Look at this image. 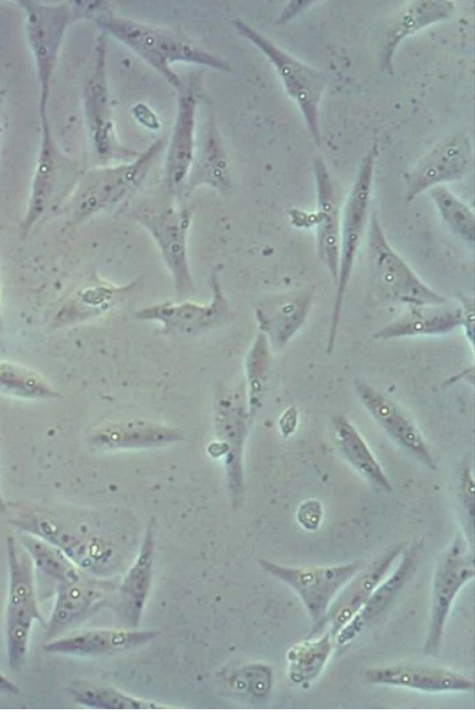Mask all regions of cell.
<instances>
[{"instance_id":"6da1fadb","label":"cell","mask_w":475,"mask_h":719,"mask_svg":"<svg viewBox=\"0 0 475 719\" xmlns=\"http://www.w3.org/2000/svg\"><path fill=\"white\" fill-rule=\"evenodd\" d=\"M9 522L59 547L83 572L113 579L127 568L130 534L109 518L73 508L12 503Z\"/></svg>"},{"instance_id":"4dcf8cb0","label":"cell","mask_w":475,"mask_h":719,"mask_svg":"<svg viewBox=\"0 0 475 719\" xmlns=\"http://www.w3.org/2000/svg\"><path fill=\"white\" fill-rule=\"evenodd\" d=\"M332 425L335 442L347 462L374 487L391 492L389 478L355 425L341 413L333 417Z\"/></svg>"},{"instance_id":"5bb4252c","label":"cell","mask_w":475,"mask_h":719,"mask_svg":"<svg viewBox=\"0 0 475 719\" xmlns=\"http://www.w3.org/2000/svg\"><path fill=\"white\" fill-rule=\"evenodd\" d=\"M211 299L164 300L145 306L135 312L142 322H154L167 335L197 336L221 327L233 315L232 307L215 271L210 276Z\"/></svg>"},{"instance_id":"d6a6232c","label":"cell","mask_w":475,"mask_h":719,"mask_svg":"<svg viewBox=\"0 0 475 719\" xmlns=\"http://www.w3.org/2000/svg\"><path fill=\"white\" fill-rule=\"evenodd\" d=\"M200 185L221 193H226L232 186L229 160L214 126L207 132L201 149L196 150L185 193Z\"/></svg>"},{"instance_id":"b9f144b4","label":"cell","mask_w":475,"mask_h":719,"mask_svg":"<svg viewBox=\"0 0 475 719\" xmlns=\"http://www.w3.org/2000/svg\"><path fill=\"white\" fill-rule=\"evenodd\" d=\"M460 307L463 314L462 326L465 327L466 336L471 343H474V301L471 297H461Z\"/></svg>"},{"instance_id":"603a6c76","label":"cell","mask_w":475,"mask_h":719,"mask_svg":"<svg viewBox=\"0 0 475 719\" xmlns=\"http://www.w3.org/2000/svg\"><path fill=\"white\" fill-rule=\"evenodd\" d=\"M160 635L158 630L138 628H95L66 633L48 640L46 653L72 657H99L114 655L142 646Z\"/></svg>"},{"instance_id":"4fadbf2b","label":"cell","mask_w":475,"mask_h":719,"mask_svg":"<svg viewBox=\"0 0 475 719\" xmlns=\"http://www.w3.org/2000/svg\"><path fill=\"white\" fill-rule=\"evenodd\" d=\"M18 3L24 11L27 44L39 84V114L45 116L58 55L74 14L71 4L52 5L30 0Z\"/></svg>"},{"instance_id":"cb8c5ba5","label":"cell","mask_w":475,"mask_h":719,"mask_svg":"<svg viewBox=\"0 0 475 719\" xmlns=\"http://www.w3.org/2000/svg\"><path fill=\"white\" fill-rule=\"evenodd\" d=\"M313 298V287H301L260 301L255 320L272 349L284 348L300 331L310 314Z\"/></svg>"},{"instance_id":"9a60e30c","label":"cell","mask_w":475,"mask_h":719,"mask_svg":"<svg viewBox=\"0 0 475 719\" xmlns=\"http://www.w3.org/2000/svg\"><path fill=\"white\" fill-rule=\"evenodd\" d=\"M84 114L96 156L102 161L137 156L121 146L114 127L107 75V40L98 37L84 87Z\"/></svg>"},{"instance_id":"836d02e7","label":"cell","mask_w":475,"mask_h":719,"mask_svg":"<svg viewBox=\"0 0 475 719\" xmlns=\"http://www.w3.org/2000/svg\"><path fill=\"white\" fill-rule=\"evenodd\" d=\"M16 538L32 559L35 573L54 588L78 577L83 571L55 545L27 533L16 531Z\"/></svg>"},{"instance_id":"277c9868","label":"cell","mask_w":475,"mask_h":719,"mask_svg":"<svg viewBox=\"0 0 475 719\" xmlns=\"http://www.w3.org/2000/svg\"><path fill=\"white\" fill-rule=\"evenodd\" d=\"M8 562V591L4 607L3 632L9 667L24 668L33 627L46 624L38 603L36 573L30 557L15 535L5 540Z\"/></svg>"},{"instance_id":"d4e9b609","label":"cell","mask_w":475,"mask_h":719,"mask_svg":"<svg viewBox=\"0 0 475 719\" xmlns=\"http://www.w3.org/2000/svg\"><path fill=\"white\" fill-rule=\"evenodd\" d=\"M367 683L403 687L426 693L470 692L474 681L465 674L445 667L421 665H388L365 670Z\"/></svg>"},{"instance_id":"484cf974","label":"cell","mask_w":475,"mask_h":719,"mask_svg":"<svg viewBox=\"0 0 475 719\" xmlns=\"http://www.w3.org/2000/svg\"><path fill=\"white\" fill-rule=\"evenodd\" d=\"M313 173L317 199V256L335 283L339 266L341 222L339 197L332 174L323 158L316 157L313 159Z\"/></svg>"},{"instance_id":"d6986e66","label":"cell","mask_w":475,"mask_h":719,"mask_svg":"<svg viewBox=\"0 0 475 719\" xmlns=\"http://www.w3.org/2000/svg\"><path fill=\"white\" fill-rule=\"evenodd\" d=\"M155 522L149 520L138 550L123 577L117 581L112 598L121 627L138 628L149 598L155 562Z\"/></svg>"},{"instance_id":"ba28073f","label":"cell","mask_w":475,"mask_h":719,"mask_svg":"<svg viewBox=\"0 0 475 719\" xmlns=\"http://www.w3.org/2000/svg\"><path fill=\"white\" fill-rule=\"evenodd\" d=\"M215 438L208 446L213 458L224 463L227 489L234 509L245 496L243 457L249 427L245 387L218 388L213 407Z\"/></svg>"},{"instance_id":"74e56055","label":"cell","mask_w":475,"mask_h":719,"mask_svg":"<svg viewBox=\"0 0 475 719\" xmlns=\"http://www.w3.org/2000/svg\"><path fill=\"white\" fill-rule=\"evenodd\" d=\"M441 220L462 241L474 246L475 215L473 210L445 185L428 190Z\"/></svg>"},{"instance_id":"5b68a950","label":"cell","mask_w":475,"mask_h":719,"mask_svg":"<svg viewBox=\"0 0 475 719\" xmlns=\"http://www.w3.org/2000/svg\"><path fill=\"white\" fill-rule=\"evenodd\" d=\"M378 156L377 144L364 154L354 181L348 193L340 222L339 266L335 282L336 290L332 310L326 351L333 352L341 318L346 293L353 273L355 259L367 231L371 216L375 164Z\"/></svg>"},{"instance_id":"83f0119b","label":"cell","mask_w":475,"mask_h":719,"mask_svg":"<svg viewBox=\"0 0 475 719\" xmlns=\"http://www.w3.org/2000/svg\"><path fill=\"white\" fill-rule=\"evenodd\" d=\"M136 285L137 281L124 285L103 280L90 281L64 299L53 317V325L64 327L101 317L125 299Z\"/></svg>"},{"instance_id":"4316f807","label":"cell","mask_w":475,"mask_h":719,"mask_svg":"<svg viewBox=\"0 0 475 719\" xmlns=\"http://www.w3.org/2000/svg\"><path fill=\"white\" fill-rule=\"evenodd\" d=\"M405 543L390 547L366 568L364 567L338 594L328 612L326 630L334 636L358 613L376 586L392 570Z\"/></svg>"},{"instance_id":"e0dca14e","label":"cell","mask_w":475,"mask_h":719,"mask_svg":"<svg viewBox=\"0 0 475 719\" xmlns=\"http://www.w3.org/2000/svg\"><path fill=\"white\" fill-rule=\"evenodd\" d=\"M473 165L471 139L465 133L452 134L429 149L405 173V202L435 186L461 181Z\"/></svg>"},{"instance_id":"60d3db41","label":"cell","mask_w":475,"mask_h":719,"mask_svg":"<svg viewBox=\"0 0 475 719\" xmlns=\"http://www.w3.org/2000/svg\"><path fill=\"white\" fill-rule=\"evenodd\" d=\"M461 493H462V503L467 512V517L473 519V505H474V480L471 474L468 466H465L462 469L461 474Z\"/></svg>"},{"instance_id":"ac0fdd59","label":"cell","mask_w":475,"mask_h":719,"mask_svg":"<svg viewBox=\"0 0 475 719\" xmlns=\"http://www.w3.org/2000/svg\"><path fill=\"white\" fill-rule=\"evenodd\" d=\"M190 80L182 82L177 90V111L166 149L164 165L165 188L168 196L178 198L186 190L196 154V124L198 90Z\"/></svg>"},{"instance_id":"3957f363","label":"cell","mask_w":475,"mask_h":719,"mask_svg":"<svg viewBox=\"0 0 475 719\" xmlns=\"http://www.w3.org/2000/svg\"><path fill=\"white\" fill-rule=\"evenodd\" d=\"M164 148L162 138L130 160L83 173L68 199L71 220L78 224L128 200L142 185Z\"/></svg>"},{"instance_id":"52a82bcc","label":"cell","mask_w":475,"mask_h":719,"mask_svg":"<svg viewBox=\"0 0 475 719\" xmlns=\"http://www.w3.org/2000/svg\"><path fill=\"white\" fill-rule=\"evenodd\" d=\"M263 571L288 585L302 602L311 620L309 637L321 634L330 607L342 588L365 567L354 560L330 566L296 567L259 559Z\"/></svg>"},{"instance_id":"ab89813d","label":"cell","mask_w":475,"mask_h":719,"mask_svg":"<svg viewBox=\"0 0 475 719\" xmlns=\"http://www.w3.org/2000/svg\"><path fill=\"white\" fill-rule=\"evenodd\" d=\"M322 505L314 499H309L300 504L296 512L298 523L307 531L316 530L322 521Z\"/></svg>"},{"instance_id":"7a4b0ae2","label":"cell","mask_w":475,"mask_h":719,"mask_svg":"<svg viewBox=\"0 0 475 719\" xmlns=\"http://www.w3.org/2000/svg\"><path fill=\"white\" fill-rule=\"evenodd\" d=\"M74 18L91 20L105 35L122 42L167 83L179 89L182 79L173 70L175 63L205 66L229 73L230 64L183 34L114 14L104 2L75 1L71 3Z\"/></svg>"},{"instance_id":"ee69618b","label":"cell","mask_w":475,"mask_h":719,"mask_svg":"<svg viewBox=\"0 0 475 719\" xmlns=\"http://www.w3.org/2000/svg\"><path fill=\"white\" fill-rule=\"evenodd\" d=\"M8 506H9V503L3 497L2 492H1V487H0V512L5 513L8 511Z\"/></svg>"},{"instance_id":"f1b7e54d","label":"cell","mask_w":475,"mask_h":719,"mask_svg":"<svg viewBox=\"0 0 475 719\" xmlns=\"http://www.w3.org/2000/svg\"><path fill=\"white\" fill-rule=\"evenodd\" d=\"M454 2L449 0H415L407 3L387 28L379 63L383 72L393 73V58L400 45L417 32L450 18Z\"/></svg>"},{"instance_id":"8d00e7d4","label":"cell","mask_w":475,"mask_h":719,"mask_svg":"<svg viewBox=\"0 0 475 719\" xmlns=\"http://www.w3.org/2000/svg\"><path fill=\"white\" fill-rule=\"evenodd\" d=\"M73 702L92 709H161L170 707L154 701L140 698L116 687L91 682H74L70 686Z\"/></svg>"},{"instance_id":"ffe728a7","label":"cell","mask_w":475,"mask_h":719,"mask_svg":"<svg viewBox=\"0 0 475 719\" xmlns=\"http://www.w3.org/2000/svg\"><path fill=\"white\" fill-rule=\"evenodd\" d=\"M183 429L141 418L112 419L91 427L86 436L90 447L120 451L159 448L184 442Z\"/></svg>"},{"instance_id":"7c38bea8","label":"cell","mask_w":475,"mask_h":719,"mask_svg":"<svg viewBox=\"0 0 475 719\" xmlns=\"http://www.w3.org/2000/svg\"><path fill=\"white\" fill-rule=\"evenodd\" d=\"M474 554L463 532H459L440 554L434 570L429 622L423 654L435 657L441 647L448 618L464 585L474 579Z\"/></svg>"},{"instance_id":"d590c367","label":"cell","mask_w":475,"mask_h":719,"mask_svg":"<svg viewBox=\"0 0 475 719\" xmlns=\"http://www.w3.org/2000/svg\"><path fill=\"white\" fill-rule=\"evenodd\" d=\"M0 393L23 400H52L61 393L37 370L0 358Z\"/></svg>"},{"instance_id":"30bf717a","label":"cell","mask_w":475,"mask_h":719,"mask_svg":"<svg viewBox=\"0 0 475 719\" xmlns=\"http://www.w3.org/2000/svg\"><path fill=\"white\" fill-rule=\"evenodd\" d=\"M174 200L139 207L134 216L155 243L172 278L175 298L187 299L196 293L188 256L191 213Z\"/></svg>"},{"instance_id":"1f68e13d","label":"cell","mask_w":475,"mask_h":719,"mask_svg":"<svg viewBox=\"0 0 475 719\" xmlns=\"http://www.w3.org/2000/svg\"><path fill=\"white\" fill-rule=\"evenodd\" d=\"M335 648V636L326 629L290 645L285 656L289 681L302 687L311 685L324 671Z\"/></svg>"},{"instance_id":"f35d334b","label":"cell","mask_w":475,"mask_h":719,"mask_svg":"<svg viewBox=\"0 0 475 719\" xmlns=\"http://www.w3.org/2000/svg\"><path fill=\"white\" fill-rule=\"evenodd\" d=\"M228 683L234 692L261 699L272 689L273 670L262 662L246 664L232 672Z\"/></svg>"},{"instance_id":"8fae6325","label":"cell","mask_w":475,"mask_h":719,"mask_svg":"<svg viewBox=\"0 0 475 719\" xmlns=\"http://www.w3.org/2000/svg\"><path fill=\"white\" fill-rule=\"evenodd\" d=\"M41 139L32 178L22 236H27L48 214L70 199L80 175L70 158L57 147L47 115L40 116Z\"/></svg>"},{"instance_id":"2e32d148","label":"cell","mask_w":475,"mask_h":719,"mask_svg":"<svg viewBox=\"0 0 475 719\" xmlns=\"http://www.w3.org/2000/svg\"><path fill=\"white\" fill-rule=\"evenodd\" d=\"M117 581L85 572L59 584L54 603L45 624L47 640H53L78 627L105 605H111Z\"/></svg>"},{"instance_id":"44dd1931","label":"cell","mask_w":475,"mask_h":719,"mask_svg":"<svg viewBox=\"0 0 475 719\" xmlns=\"http://www.w3.org/2000/svg\"><path fill=\"white\" fill-rule=\"evenodd\" d=\"M362 406L384 432L425 468L436 471L437 462L420 429L395 401L363 380L354 381Z\"/></svg>"},{"instance_id":"f546056e","label":"cell","mask_w":475,"mask_h":719,"mask_svg":"<svg viewBox=\"0 0 475 719\" xmlns=\"http://www.w3.org/2000/svg\"><path fill=\"white\" fill-rule=\"evenodd\" d=\"M462 323L460 305H452L450 301L442 305L408 306L401 315L376 331L373 337L390 340L445 335L462 326Z\"/></svg>"},{"instance_id":"f6af8a7d","label":"cell","mask_w":475,"mask_h":719,"mask_svg":"<svg viewBox=\"0 0 475 719\" xmlns=\"http://www.w3.org/2000/svg\"><path fill=\"white\" fill-rule=\"evenodd\" d=\"M3 332V317H2V293H1V282H0V335Z\"/></svg>"},{"instance_id":"7402d4cb","label":"cell","mask_w":475,"mask_h":719,"mask_svg":"<svg viewBox=\"0 0 475 719\" xmlns=\"http://www.w3.org/2000/svg\"><path fill=\"white\" fill-rule=\"evenodd\" d=\"M422 551L421 541L407 544L395 569L376 586L358 613L336 634V647H345L353 642L391 607L417 570Z\"/></svg>"},{"instance_id":"8992f818","label":"cell","mask_w":475,"mask_h":719,"mask_svg":"<svg viewBox=\"0 0 475 719\" xmlns=\"http://www.w3.org/2000/svg\"><path fill=\"white\" fill-rule=\"evenodd\" d=\"M233 25L268 60L287 95L300 110L313 140L320 145V104L327 84L325 73L282 49L242 20H234Z\"/></svg>"},{"instance_id":"7bdbcfd3","label":"cell","mask_w":475,"mask_h":719,"mask_svg":"<svg viewBox=\"0 0 475 719\" xmlns=\"http://www.w3.org/2000/svg\"><path fill=\"white\" fill-rule=\"evenodd\" d=\"M0 692L5 694H18L20 686L0 671Z\"/></svg>"},{"instance_id":"e575fe53","label":"cell","mask_w":475,"mask_h":719,"mask_svg":"<svg viewBox=\"0 0 475 719\" xmlns=\"http://www.w3.org/2000/svg\"><path fill=\"white\" fill-rule=\"evenodd\" d=\"M272 350L266 336L258 331L245 357V393L251 425L263 407L271 374Z\"/></svg>"},{"instance_id":"9c48e42d","label":"cell","mask_w":475,"mask_h":719,"mask_svg":"<svg viewBox=\"0 0 475 719\" xmlns=\"http://www.w3.org/2000/svg\"><path fill=\"white\" fill-rule=\"evenodd\" d=\"M367 262L375 287L407 306L442 305L450 300L427 285L390 245L375 209L367 226Z\"/></svg>"}]
</instances>
